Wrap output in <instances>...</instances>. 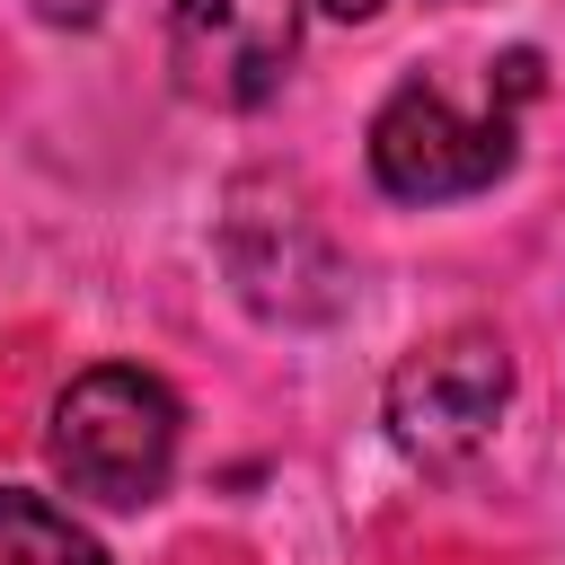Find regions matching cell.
<instances>
[{
	"mask_svg": "<svg viewBox=\"0 0 565 565\" xmlns=\"http://www.w3.org/2000/svg\"><path fill=\"white\" fill-rule=\"evenodd\" d=\"M177 433H185V415H177L168 380L132 371V362H97L53 397L44 450L71 494H88L106 512H141L177 477Z\"/></svg>",
	"mask_w": 565,
	"mask_h": 565,
	"instance_id": "1",
	"label": "cell"
},
{
	"mask_svg": "<svg viewBox=\"0 0 565 565\" xmlns=\"http://www.w3.org/2000/svg\"><path fill=\"white\" fill-rule=\"evenodd\" d=\"M512 168V106H459L441 79H397L371 115V177L397 203H459Z\"/></svg>",
	"mask_w": 565,
	"mask_h": 565,
	"instance_id": "2",
	"label": "cell"
},
{
	"mask_svg": "<svg viewBox=\"0 0 565 565\" xmlns=\"http://www.w3.org/2000/svg\"><path fill=\"white\" fill-rule=\"evenodd\" d=\"M512 406V353L486 327H450L415 344L388 380V441L415 468H468Z\"/></svg>",
	"mask_w": 565,
	"mask_h": 565,
	"instance_id": "3",
	"label": "cell"
},
{
	"mask_svg": "<svg viewBox=\"0 0 565 565\" xmlns=\"http://www.w3.org/2000/svg\"><path fill=\"white\" fill-rule=\"evenodd\" d=\"M300 53V0H177L168 71L194 106H265Z\"/></svg>",
	"mask_w": 565,
	"mask_h": 565,
	"instance_id": "4",
	"label": "cell"
},
{
	"mask_svg": "<svg viewBox=\"0 0 565 565\" xmlns=\"http://www.w3.org/2000/svg\"><path fill=\"white\" fill-rule=\"evenodd\" d=\"M0 565H106V547L44 494L0 486Z\"/></svg>",
	"mask_w": 565,
	"mask_h": 565,
	"instance_id": "5",
	"label": "cell"
},
{
	"mask_svg": "<svg viewBox=\"0 0 565 565\" xmlns=\"http://www.w3.org/2000/svg\"><path fill=\"white\" fill-rule=\"evenodd\" d=\"M318 9H327V18H371L380 0H318Z\"/></svg>",
	"mask_w": 565,
	"mask_h": 565,
	"instance_id": "6",
	"label": "cell"
}]
</instances>
